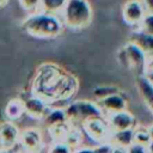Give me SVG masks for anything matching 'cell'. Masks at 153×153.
Wrapping results in <instances>:
<instances>
[{
  "label": "cell",
  "mask_w": 153,
  "mask_h": 153,
  "mask_svg": "<svg viewBox=\"0 0 153 153\" xmlns=\"http://www.w3.org/2000/svg\"><path fill=\"white\" fill-rule=\"evenodd\" d=\"M79 88L78 79L63 67L45 62L37 67L30 85V93L48 105L71 100Z\"/></svg>",
  "instance_id": "1"
},
{
  "label": "cell",
  "mask_w": 153,
  "mask_h": 153,
  "mask_svg": "<svg viewBox=\"0 0 153 153\" xmlns=\"http://www.w3.org/2000/svg\"><path fill=\"white\" fill-rule=\"evenodd\" d=\"M23 30L33 38L51 39L60 36L63 31V23L57 14L35 11L29 13L22 22Z\"/></svg>",
  "instance_id": "2"
},
{
  "label": "cell",
  "mask_w": 153,
  "mask_h": 153,
  "mask_svg": "<svg viewBox=\"0 0 153 153\" xmlns=\"http://www.w3.org/2000/svg\"><path fill=\"white\" fill-rule=\"evenodd\" d=\"M65 26L72 30H82L92 22V7L88 0H67L60 13Z\"/></svg>",
  "instance_id": "3"
},
{
  "label": "cell",
  "mask_w": 153,
  "mask_h": 153,
  "mask_svg": "<svg viewBox=\"0 0 153 153\" xmlns=\"http://www.w3.org/2000/svg\"><path fill=\"white\" fill-rule=\"evenodd\" d=\"M65 115L69 126L81 127L93 118L105 117L99 105L91 100H75L71 102L65 109Z\"/></svg>",
  "instance_id": "4"
},
{
  "label": "cell",
  "mask_w": 153,
  "mask_h": 153,
  "mask_svg": "<svg viewBox=\"0 0 153 153\" xmlns=\"http://www.w3.org/2000/svg\"><path fill=\"white\" fill-rule=\"evenodd\" d=\"M118 61L129 71H131L135 76L141 75L146 73L147 66H148V60L145 56V54L133 43L127 42L123 44L117 54Z\"/></svg>",
  "instance_id": "5"
},
{
  "label": "cell",
  "mask_w": 153,
  "mask_h": 153,
  "mask_svg": "<svg viewBox=\"0 0 153 153\" xmlns=\"http://www.w3.org/2000/svg\"><path fill=\"white\" fill-rule=\"evenodd\" d=\"M18 146L22 148L23 152H30V153L42 152L44 147V140L41 129L31 127L20 130Z\"/></svg>",
  "instance_id": "6"
},
{
  "label": "cell",
  "mask_w": 153,
  "mask_h": 153,
  "mask_svg": "<svg viewBox=\"0 0 153 153\" xmlns=\"http://www.w3.org/2000/svg\"><path fill=\"white\" fill-rule=\"evenodd\" d=\"M20 129L13 121L0 122V151H11L18 146Z\"/></svg>",
  "instance_id": "7"
},
{
  "label": "cell",
  "mask_w": 153,
  "mask_h": 153,
  "mask_svg": "<svg viewBox=\"0 0 153 153\" xmlns=\"http://www.w3.org/2000/svg\"><path fill=\"white\" fill-rule=\"evenodd\" d=\"M80 128L85 131L87 137H90L91 140H93L96 142V145L105 142L110 134V129H109L105 117L93 118V120L86 122L85 124H82Z\"/></svg>",
  "instance_id": "8"
},
{
  "label": "cell",
  "mask_w": 153,
  "mask_h": 153,
  "mask_svg": "<svg viewBox=\"0 0 153 153\" xmlns=\"http://www.w3.org/2000/svg\"><path fill=\"white\" fill-rule=\"evenodd\" d=\"M105 120L110 131L128 130V129H134L136 127V120L133 116V114L128 111V109L114 114H108L105 115Z\"/></svg>",
  "instance_id": "9"
},
{
  "label": "cell",
  "mask_w": 153,
  "mask_h": 153,
  "mask_svg": "<svg viewBox=\"0 0 153 153\" xmlns=\"http://www.w3.org/2000/svg\"><path fill=\"white\" fill-rule=\"evenodd\" d=\"M145 14L146 13L140 0H128L122 7V18L128 25L131 26H139Z\"/></svg>",
  "instance_id": "10"
},
{
  "label": "cell",
  "mask_w": 153,
  "mask_h": 153,
  "mask_svg": "<svg viewBox=\"0 0 153 153\" xmlns=\"http://www.w3.org/2000/svg\"><path fill=\"white\" fill-rule=\"evenodd\" d=\"M96 103L99 105L104 115L114 114V112H118V111H123L128 109V100L121 91L117 93L110 94Z\"/></svg>",
  "instance_id": "11"
},
{
  "label": "cell",
  "mask_w": 153,
  "mask_h": 153,
  "mask_svg": "<svg viewBox=\"0 0 153 153\" xmlns=\"http://www.w3.org/2000/svg\"><path fill=\"white\" fill-rule=\"evenodd\" d=\"M23 104H24L25 114L36 120H43V117L50 109V105H48L44 100L31 93L27 98L23 99Z\"/></svg>",
  "instance_id": "12"
},
{
  "label": "cell",
  "mask_w": 153,
  "mask_h": 153,
  "mask_svg": "<svg viewBox=\"0 0 153 153\" xmlns=\"http://www.w3.org/2000/svg\"><path fill=\"white\" fill-rule=\"evenodd\" d=\"M135 86L136 90L143 100L145 105L147 106L148 111L153 115V84L148 79L146 74L136 75L135 76Z\"/></svg>",
  "instance_id": "13"
},
{
  "label": "cell",
  "mask_w": 153,
  "mask_h": 153,
  "mask_svg": "<svg viewBox=\"0 0 153 153\" xmlns=\"http://www.w3.org/2000/svg\"><path fill=\"white\" fill-rule=\"evenodd\" d=\"M128 42L135 44L147 57L148 62L153 60V36L146 35L140 30H135L130 33Z\"/></svg>",
  "instance_id": "14"
},
{
  "label": "cell",
  "mask_w": 153,
  "mask_h": 153,
  "mask_svg": "<svg viewBox=\"0 0 153 153\" xmlns=\"http://www.w3.org/2000/svg\"><path fill=\"white\" fill-rule=\"evenodd\" d=\"M134 129L121 130V131H110L106 142H109L110 145H114V146H121V147L127 148L134 142Z\"/></svg>",
  "instance_id": "15"
},
{
  "label": "cell",
  "mask_w": 153,
  "mask_h": 153,
  "mask_svg": "<svg viewBox=\"0 0 153 153\" xmlns=\"http://www.w3.org/2000/svg\"><path fill=\"white\" fill-rule=\"evenodd\" d=\"M24 114H25L24 104H23V99H20V98L11 99L5 106V116H6V120H8V121L16 122Z\"/></svg>",
  "instance_id": "16"
},
{
  "label": "cell",
  "mask_w": 153,
  "mask_h": 153,
  "mask_svg": "<svg viewBox=\"0 0 153 153\" xmlns=\"http://www.w3.org/2000/svg\"><path fill=\"white\" fill-rule=\"evenodd\" d=\"M43 121H44V124H45L47 129L68 123L63 109H59V108H55V109L50 108L48 110V112L45 114V116L43 117Z\"/></svg>",
  "instance_id": "17"
},
{
  "label": "cell",
  "mask_w": 153,
  "mask_h": 153,
  "mask_svg": "<svg viewBox=\"0 0 153 153\" xmlns=\"http://www.w3.org/2000/svg\"><path fill=\"white\" fill-rule=\"evenodd\" d=\"M66 2L67 0H39L38 11L60 16Z\"/></svg>",
  "instance_id": "18"
},
{
  "label": "cell",
  "mask_w": 153,
  "mask_h": 153,
  "mask_svg": "<svg viewBox=\"0 0 153 153\" xmlns=\"http://www.w3.org/2000/svg\"><path fill=\"white\" fill-rule=\"evenodd\" d=\"M121 90L117 87V86H99V87H96L93 90V96L96 98V100H100L110 94H114V93H117L120 92Z\"/></svg>",
  "instance_id": "19"
},
{
  "label": "cell",
  "mask_w": 153,
  "mask_h": 153,
  "mask_svg": "<svg viewBox=\"0 0 153 153\" xmlns=\"http://www.w3.org/2000/svg\"><path fill=\"white\" fill-rule=\"evenodd\" d=\"M47 153H73V148L68 146L65 141L56 140L49 146V148L47 149Z\"/></svg>",
  "instance_id": "20"
},
{
  "label": "cell",
  "mask_w": 153,
  "mask_h": 153,
  "mask_svg": "<svg viewBox=\"0 0 153 153\" xmlns=\"http://www.w3.org/2000/svg\"><path fill=\"white\" fill-rule=\"evenodd\" d=\"M151 141V137L148 135V131H147V128L143 129V128H136L134 129V143H137V145H141V146H147Z\"/></svg>",
  "instance_id": "21"
},
{
  "label": "cell",
  "mask_w": 153,
  "mask_h": 153,
  "mask_svg": "<svg viewBox=\"0 0 153 153\" xmlns=\"http://www.w3.org/2000/svg\"><path fill=\"white\" fill-rule=\"evenodd\" d=\"M137 30H140L141 32H143L146 35L153 36V14L146 13L145 17L142 18L141 23L139 24Z\"/></svg>",
  "instance_id": "22"
},
{
  "label": "cell",
  "mask_w": 153,
  "mask_h": 153,
  "mask_svg": "<svg viewBox=\"0 0 153 153\" xmlns=\"http://www.w3.org/2000/svg\"><path fill=\"white\" fill-rule=\"evenodd\" d=\"M20 7L31 13V12H35V11H38V5H39V0H18Z\"/></svg>",
  "instance_id": "23"
},
{
  "label": "cell",
  "mask_w": 153,
  "mask_h": 153,
  "mask_svg": "<svg viewBox=\"0 0 153 153\" xmlns=\"http://www.w3.org/2000/svg\"><path fill=\"white\" fill-rule=\"evenodd\" d=\"M111 145L109 142H102L93 147V153H110Z\"/></svg>",
  "instance_id": "24"
},
{
  "label": "cell",
  "mask_w": 153,
  "mask_h": 153,
  "mask_svg": "<svg viewBox=\"0 0 153 153\" xmlns=\"http://www.w3.org/2000/svg\"><path fill=\"white\" fill-rule=\"evenodd\" d=\"M126 153H147V151H146L145 146H141V145H137V143L133 142L129 147H127Z\"/></svg>",
  "instance_id": "25"
},
{
  "label": "cell",
  "mask_w": 153,
  "mask_h": 153,
  "mask_svg": "<svg viewBox=\"0 0 153 153\" xmlns=\"http://www.w3.org/2000/svg\"><path fill=\"white\" fill-rule=\"evenodd\" d=\"M142 4V7L145 10V13L153 14V0H140Z\"/></svg>",
  "instance_id": "26"
},
{
  "label": "cell",
  "mask_w": 153,
  "mask_h": 153,
  "mask_svg": "<svg viewBox=\"0 0 153 153\" xmlns=\"http://www.w3.org/2000/svg\"><path fill=\"white\" fill-rule=\"evenodd\" d=\"M93 147H91V146H80V147L73 149V153H93Z\"/></svg>",
  "instance_id": "27"
},
{
  "label": "cell",
  "mask_w": 153,
  "mask_h": 153,
  "mask_svg": "<svg viewBox=\"0 0 153 153\" xmlns=\"http://www.w3.org/2000/svg\"><path fill=\"white\" fill-rule=\"evenodd\" d=\"M146 73H149V74H153V60H151L148 62V66H147V69H146Z\"/></svg>",
  "instance_id": "28"
},
{
  "label": "cell",
  "mask_w": 153,
  "mask_h": 153,
  "mask_svg": "<svg viewBox=\"0 0 153 153\" xmlns=\"http://www.w3.org/2000/svg\"><path fill=\"white\" fill-rule=\"evenodd\" d=\"M146 151L147 153H153V140H151L149 143L146 146Z\"/></svg>",
  "instance_id": "29"
},
{
  "label": "cell",
  "mask_w": 153,
  "mask_h": 153,
  "mask_svg": "<svg viewBox=\"0 0 153 153\" xmlns=\"http://www.w3.org/2000/svg\"><path fill=\"white\" fill-rule=\"evenodd\" d=\"M147 131H148V135H149L151 140H153V123L147 128Z\"/></svg>",
  "instance_id": "30"
},
{
  "label": "cell",
  "mask_w": 153,
  "mask_h": 153,
  "mask_svg": "<svg viewBox=\"0 0 153 153\" xmlns=\"http://www.w3.org/2000/svg\"><path fill=\"white\" fill-rule=\"evenodd\" d=\"M7 2H8V0H0V8L1 7H5L7 5Z\"/></svg>",
  "instance_id": "31"
},
{
  "label": "cell",
  "mask_w": 153,
  "mask_h": 153,
  "mask_svg": "<svg viewBox=\"0 0 153 153\" xmlns=\"http://www.w3.org/2000/svg\"><path fill=\"white\" fill-rule=\"evenodd\" d=\"M147 76H148V79L152 81V84H153V74H149V73H145Z\"/></svg>",
  "instance_id": "32"
},
{
  "label": "cell",
  "mask_w": 153,
  "mask_h": 153,
  "mask_svg": "<svg viewBox=\"0 0 153 153\" xmlns=\"http://www.w3.org/2000/svg\"><path fill=\"white\" fill-rule=\"evenodd\" d=\"M22 153H30V152H22ZM36 153H42V152H36Z\"/></svg>",
  "instance_id": "33"
}]
</instances>
